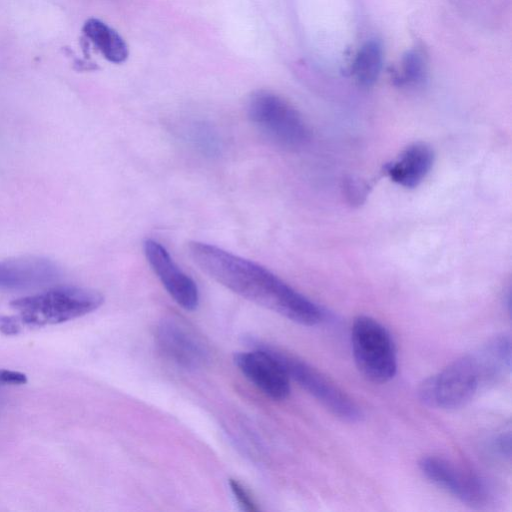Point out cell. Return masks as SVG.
<instances>
[{
  "instance_id": "ac0fdd59",
  "label": "cell",
  "mask_w": 512,
  "mask_h": 512,
  "mask_svg": "<svg viewBox=\"0 0 512 512\" xmlns=\"http://www.w3.org/2000/svg\"><path fill=\"white\" fill-rule=\"evenodd\" d=\"M230 489L242 510L256 512L259 510L247 489L237 480L230 479Z\"/></svg>"
},
{
  "instance_id": "9a60e30c",
  "label": "cell",
  "mask_w": 512,
  "mask_h": 512,
  "mask_svg": "<svg viewBox=\"0 0 512 512\" xmlns=\"http://www.w3.org/2000/svg\"><path fill=\"white\" fill-rule=\"evenodd\" d=\"M393 84L399 88H417L424 84L427 78V57L421 47L407 50L398 67L390 70Z\"/></svg>"
},
{
  "instance_id": "8fae6325",
  "label": "cell",
  "mask_w": 512,
  "mask_h": 512,
  "mask_svg": "<svg viewBox=\"0 0 512 512\" xmlns=\"http://www.w3.org/2000/svg\"><path fill=\"white\" fill-rule=\"evenodd\" d=\"M62 277V269L53 260L25 255L0 261L1 290H29L50 286Z\"/></svg>"
},
{
  "instance_id": "6da1fadb",
  "label": "cell",
  "mask_w": 512,
  "mask_h": 512,
  "mask_svg": "<svg viewBox=\"0 0 512 512\" xmlns=\"http://www.w3.org/2000/svg\"><path fill=\"white\" fill-rule=\"evenodd\" d=\"M188 251L204 273L259 306L304 326L325 318L320 306L258 263L200 241L189 242Z\"/></svg>"
},
{
  "instance_id": "5bb4252c",
  "label": "cell",
  "mask_w": 512,
  "mask_h": 512,
  "mask_svg": "<svg viewBox=\"0 0 512 512\" xmlns=\"http://www.w3.org/2000/svg\"><path fill=\"white\" fill-rule=\"evenodd\" d=\"M383 64V47L379 40L366 41L352 63L351 74L357 84L371 87L378 80Z\"/></svg>"
},
{
  "instance_id": "8992f818",
  "label": "cell",
  "mask_w": 512,
  "mask_h": 512,
  "mask_svg": "<svg viewBox=\"0 0 512 512\" xmlns=\"http://www.w3.org/2000/svg\"><path fill=\"white\" fill-rule=\"evenodd\" d=\"M252 341L267 349L281 364L289 379L296 382L334 416L349 423L361 421L363 412L358 404L319 370L277 347L254 339Z\"/></svg>"
},
{
  "instance_id": "ba28073f",
  "label": "cell",
  "mask_w": 512,
  "mask_h": 512,
  "mask_svg": "<svg viewBox=\"0 0 512 512\" xmlns=\"http://www.w3.org/2000/svg\"><path fill=\"white\" fill-rule=\"evenodd\" d=\"M252 350L235 354L234 363L240 372L260 391L281 401L290 394V379L277 359L264 347L247 341Z\"/></svg>"
},
{
  "instance_id": "2e32d148",
  "label": "cell",
  "mask_w": 512,
  "mask_h": 512,
  "mask_svg": "<svg viewBox=\"0 0 512 512\" xmlns=\"http://www.w3.org/2000/svg\"><path fill=\"white\" fill-rule=\"evenodd\" d=\"M191 140L205 153L213 154L219 148V142L214 131L204 125H196L190 130Z\"/></svg>"
},
{
  "instance_id": "5b68a950",
  "label": "cell",
  "mask_w": 512,
  "mask_h": 512,
  "mask_svg": "<svg viewBox=\"0 0 512 512\" xmlns=\"http://www.w3.org/2000/svg\"><path fill=\"white\" fill-rule=\"evenodd\" d=\"M351 348L359 372L373 383H386L397 372V355L389 331L376 319L357 316L351 325Z\"/></svg>"
},
{
  "instance_id": "30bf717a",
  "label": "cell",
  "mask_w": 512,
  "mask_h": 512,
  "mask_svg": "<svg viewBox=\"0 0 512 512\" xmlns=\"http://www.w3.org/2000/svg\"><path fill=\"white\" fill-rule=\"evenodd\" d=\"M143 247L147 262L171 298L183 309L195 310L199 305V290L194 280L158 241L146 239Z\"/></svg>"
},
{
  "instance_id": "4fadbf2b",
  "label": "cell",
  "mask_w": 512,
  "mask_h": 512,
  "mask_svg": "<svg viewBox=\"0 0 512 512\" xmlns=\"http://www.w3.org/2000/svg\"><path fill=\"white\" fill-rule=\"evenodd\" d=\"M83 34L109 62L121 64L129 55V49L121 35L108 24L97 18L88 19Z\"/></svg>"
},
{
  "instance_id": "44dd1931",
  "label": "cell",
  "mask_w": 512,
  "mask_h": 512,
  "mask_svg": "<svg viewBox=\"0 0 512 512\" xmlns=\"http://www.w3.org/2000/svg\"><path fill=\"white\" fill-rule=\"evenodd\" d=\"M20 322L16 316L0 317V332L5 335H16L20 331Z\"/></svg>"
},
{
  "instance_id": "ffe728a7",
  "label": "cell",
  "mask_w": 512,
  "mask_h": 512,
  "mask_svg": "<svg viewBox=\"0 0 512 512\" xmlns=\"http://www.w3.org/2000/svg\"><path fill=\"white\" fill-rule=\"evenodd\" d=\"M26 374L8 369H0V385H22L27 383Z\"/></svg>"
},
{
  "instance_id": "e0dca14e",
  "label": "cell",
  "mask_w": 512,
  "mask_h": 512,
  "mask_svg": "<svg viewBox=\"0 0 512 512\" xmlns=\"http://www.w3.org/2000/svg\"><path fill=\"white\" fill-rule=\"evenodd\" d=\"M369 191L367 183L359 178L348 177L343 180V193L351 205H361Z\"/></svg>"
},
{
  "instance_id": "3957f363",
  "label": "cell",
  "mask_w": 512,
  "mask_h": 512,
  "mask_svg": "<svg viewBox=\"0 0 512 512\" xmlns=\"http://www.w3.org/2000/svg\"><path fill=\"white\" fill-rule=\"evenodd\" d=\"M103 295L91 288L57 286L9 303L20 323L29 326L60 324L98 309Z\"/></svg>"
},
{
  "instance_id": "52a82bcc",
  "label": "cell",
  "mask_w": 512,
  "mask_h": 512,
  "mask_svg": "<svg viewBox=\"0 0 512 512\" xmlns=\"http://www.w3.org/2000/svg\"><path fill=\"white\" fill-rule=\"evenodd\" d=\"M419 469L431 483L466 505L481 508L491 499L484 479L448 459L435 455L422 457Z\"/></svg>"
},
{
  "instance_id": "277c9868",
  "label": "cell",
  "mask_w": 512,
  "mask_h": 512,
  "mask_svg": "<svg viewBox=\"0 0 512 512\" xmlns=\"http://www.w3.org/2000/svg\"><path fill=\"white\" fill-rule=\"evenodd\" d=\"M247 115L266 138L281 148L295 151L310 141L311 132L302 115L274 92L254 91L247 101Z\"/></svg>"
},
{
  "instance_id": "d6986e66",
  "label": "cell",
  "mask_w": 512,
  "mask_h": 512,
  "mask_svg": "<svg viewBox=\"0 0 512 512\" xmlns=\"http://www.w3.org/2000/svg\"><path fill=\"white\" fill-rule=\"evenodd\" d=\"M490 449L494 455L501 459H510L511 456V434L510 431L501 432L495 436L491 443Z\"/></svg>"
},
{
  "instance_id": "7c38bea8",
  "label": "cell",
  "mask_w": 512,
  "mask_h": 512,
  "mask_svg": "<svg viewBox=\"0 0 512 512\" xmlns=\"http://www.w3.org/2000/svg\"><path fill=\"white\" fill-rule=\"evenodd\" d=\"M434 163V152L424 142H415L406 147L399 156L386 164V175L405 188L417 187L428 175Z\"/></svg>"
},
{
  "instance_id": "9c48e42d",
  "label": "cell",
  "mask_w": 512,
  "mask_h": 512,
  "mask_svg": "<svg viewBox=\"0 0 512 512\" xmlns=\"http://www.w3.org/2000/svg\"><path fill=\"white\" fill-rule=\"evenodd\" d=\"M156 339L163 354L181 368L196 370L208 361L205 343L178 318L163 319L158 325Z\"/></svg>"
},
{
  "instance_id": "7a4b0ae2",
  "label": "cell",
  "mask_w": 512,
  "mask_h": 512,
  "mask_svg": "<svg viewBox=\"0 0 512 512\" xmlns=\"http://www.w3.org/2000/svg\"><path fill=\"white\" fill-rule=\"evenodd\" d=\"M510 370L511 338L499 334L426 378L418 388V397L430 408L458 409L481 389L504 379Z\"/></svg>"
}]
</instances>
